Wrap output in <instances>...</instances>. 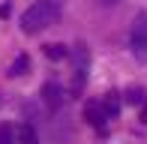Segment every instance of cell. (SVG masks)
Here are the masks:
<instances>
[{
	"label": "cell",
	"instance_id": "6da1fadb",
	"mask_svg": "<svg viewBox=\"0 0 147 144\" xmlns=\"http://www.w3.org/2000/svg\"><path fill=\"white\" fill-rule=\"evenodd\" d=\"M57 18H60V3L57 0H39V3H33L21 12V30L33 36L39 30L57 24Z\"/></svg>",
	"mask_w": 147,
	"mask_h": 144
},
{
	"label": "cell",
	"instance_id": "7a4b0ae2",
	"mask_svg": "<svg viewBox=\"0 0 147 144\" xmlns=\"http://www.w3.org/2000/svg\"><path fill=\"white\" fill-rule=\"evenodd\" d=\"M129 45H132V54H135L138 60H144V63H147V12H138V15H135Z\"/></svg>",
	"mask_w": 147,
	"mask_h": 144
},
{
	"label": "cell",
	"instance_id": "3957f363",
	"mask_svg": "<svg viewBox=\"0 0 147 144\" xmlns=\"http://www.w3.org/2000/svg\"><path fill=\"white\" fill-rule=\"evenodd\" d=\"M72 60H75V75H72V93H81L84 90V81H87V63H90V54L84 45H75V51H69Z\"/></svg>",
	"mask_w": 147,
	"mask_h": 144
},
{
	"label": "cell",
	"instance_id": "277c9868",
	"mask_svg": "<svg viewBox=\"0 0 147 144\" xmlns=\"http://www.w3.org/2000/svg\"><path fill=\"white\" fill-rule=\"evenodd\" d=\"M84 120H87L90 126H96L99 132H105V120H108V117H105V111H102L99 102H87V105H84Z\"/></svg>",
	"mask_w": 147,
	"mask_h": 144
},
{
	"label": "cell",
	"instance_id": "5b68a950",
	"mask_svg": "<svg viewBox=\"0 0 147 144\" xmlns=\"http://www.w3.org/2000/svg\"><path fill=\"white\" fill-rule=\"evenodd\" d=\"M42 102L48 108H60V105H63V87H60L57 81L42 84Z\"/></svg>",
	"mask_w": 147,
	"mask_h": 144
},
{
	"label": "cell",
	"instance_id": "8992f818",
	"mask_svg": "<svg viewBox=\"0 0 147 144\" xmlns=\"http://www.w3.org/2000/svg\"><path fill=\"white\" fill-rule=\"evenodd\" d=\"M99 105H102V111H105V117H108V120H114V117L120 114V105H123V99H120L117 90H111V93H105V99L99 102Z\"/></svg>",
	"mask_w": 147,
	"mask_h": 144
},
{
	"label": "cell",
	"instance_id": "52a82bcc",
	"mask_svg": "<svg viewBox=\"0 0 147 144\" xmlns=\"http://www.w3.org/2000/svg\"><path fill=\"white\" fill-rule=\"evenodd\" d=\"M15 144H39V135L33 129V123H21L15 129Z\"/></svg>",
	"mask_w": 147,
	"mask_h": 144
},
{
	"label": "cell",
	"instance_id": "ba28073f",
	"mask_svg": "<svg viewBox=\"0 0 147 144\" xmlns=\"http://www.w3.org/2000/svg\"><path fill=\"white\" fill-rule=\"evenodd\" d=\"M45 57H48V60H66V57H69V48H66V45H60V42H51V45H45Z\"/></svg>",
	"mask_w": 147,
	"mask_h": 144
},
{
	"label": "cell",
	"instance_id": "9c48e42d",
	"mask_svg": "<svg viewBox=\"0 0 147 144\" xmlns=\"http://www.w3.org/2000/svg\"><path fill=\"white\" fill-rule=\"evenodd\" d=\"M27 69H30V57L27 54H18L15 60H12V66H9V75L15 78V75H27Z\"/></svg>",
	"mask_w": 147,
	"mask_h": 144
},
{
	"label": "cell",
	"instance_id": "30bf717a",
	"mask_svg": "<svg viewBox=\"0 0 147 144\" xmlns=\"http://www.w3.org/2000/svg\"><path fill=\"white\" fill-rule=\"evenodd\" d=\"M126 102H129V105H147V93L141 87H129L126 90Z\"/></svg>",
	"mask_w": 147,
	"mask_h": 144
},
{
	"label": "cell",
	"instance_id": "8fae6325",
	"mask_svg": "<svg viewBox=\"0 0 147 144\" xmlns=\"http://www.w3.org/2000/svg\"><path fill=\"white\" fill-rule=\"evenodd\" d=\"M0 144H15V129L9 123H0Z\"/></svg>",
	"mask_w": 147,
	"mask_h": 144
},
{
	"label": "cell",
	"instance_id": "7c38bea8",
	"mask_svg": "<svg viewBox=\"0 0 147 144\" xmlns=\"http://www.w3.org/2000/svg\"><path fill=\"white\" fill-rule=\"evenodd\" d=\"M6 15H9V3H3V6H0V18H6Z\"/></svg>",
	"mask_w": 147,
	"mask_h": 144
},
{
	"label": "cell",
	"instance_id": "4fadbf2b",
	"mask_svg": "<svg viewBox=\"0 0 147 144\" xmlns=\"http://www.w3.org/2000/svg\"><path fill=\"white\" fill-rule=\"evenodd\" d=\"M102 3H105V6H114V3H120V0H102Z\"/></svg>",
	"mask_w": 147,
	"mask_h": 144
}]
</instances>
